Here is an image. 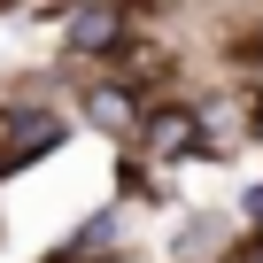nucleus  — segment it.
Segmentation results:
<instances>
[{
	"label": "nucleus",
	"mask_w": 263,
	"mask_h": 263,
	"mask_svg": "<svg viewBox=\"0 0 263 263\" xmlns=\"http://www.w3.org/2000/svg\"><path fill=\"white\" fill-rule=\"evenodd\" d=\"M140 132H147V155L155 163H178V155L209 147V132H201L194 108H155V116H140Z\"/></svg>",
	"instance_id": "f257e3e1"
},
{
	"label": "nucleus",
	"mask_w": 263,
	"mask_h": 263,
	"mask_svg": "<svg viewBox=\"0 0 263 263\" xmlns=\"http://www.w3.org/2000/svg\"><path fill=\"white\" fill-rule=\"evenodd\" d=\"M124 8H116V0H78V16H70V47L78 54H116L124 47Z\"/></svg>",
	"instance_id": "f03ea898"
},
{
	"label": "nucleus",
	"mask_w": 263,
	"mask_h": 263,
	"mask_svg": "<svg viewBox=\"0 0 263 263\" xmlns=\"http://www.w3.org/2000/svg\"><path fill=\"white\" fill-rule=\"evenodd\" d=\"M85 116H93L101 132H116V140H124V132H140V101H132L124 85H93V93H85Z\"/></svg>",
	"instance_id": "7ed1b4c3"
}]
</instances>
